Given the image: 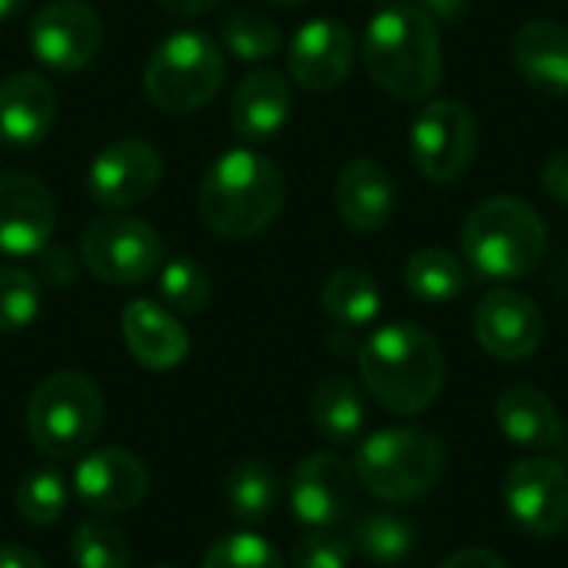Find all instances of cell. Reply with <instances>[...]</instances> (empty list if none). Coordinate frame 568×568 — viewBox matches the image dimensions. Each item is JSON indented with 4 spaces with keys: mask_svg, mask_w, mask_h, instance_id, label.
<instances>
[{
    "mask_svg": "<svg viewBox=\"0 0 568 568\" xmlns=\"http://www.w3.org/2000/svg\"><path fill=\"white\" fill-rule=\"evenodd\" d=\"M363 67L379 90L419 103L433 97L443 77V47L436 20L416 3L379 10L363 33Z\"/></svg>",
    "mask_w": 568,
    "mask_h": 568,
    "instance_id": "1",
    "label": "cell"
},
{
    "mask_svg": "<svg viewBox=\"0 0 568 568\" xmlns=\"http://www.w3.org/2000/svg\"><path fill=\"white\" fill-rule=\"evenodd\" d=\"M286 176L256 150H226L200 183V216L223 240H253L283 213Z\"/></svg>",
    "mask_w": 568,
    "mask_h": 568,
    "instance_id": "2",
    "label": "cell"
},
{
    "mask_svg": "<svg viewBox=\"0 0 568 568\" xmlns=\"http://www.w3.org/2000/svg\"><path fill=\"white\" fill-rule=\"evenodd\" d=\"M359 373L379 406L396 416H416L443 393L446 359L423 326L389 323L359 346Z\"/></svg>",
    "mask_w": 568,
    "mask_h": 568,
    "instance_id": "3",
    "label": "cell"
},
{
    "mask_svg": "<svg viewBox=\"0 0 568 568\" xmlns=\"http://www.w3.org/2000/svg\"><path fill=\"white\" fill-rule=\"evenodd\" d=\"M546 220L519 196H493L463 223L466 260L486 280L529 276L546 256Z\"/></svg>",
    "mask_w": 568,
    "mask_h": 568,
    "instance_id": "4",
    "label": "cell"
},
{
    "mask_svg": "<svg viewBox=\"0 0 568 568\" xmlns=\"http://www.w3.org/2000/svg\"><path fill=\"white\" fill-rule=\"evenodd\" d=\"M446 449L433 429L396 426L373 433L356 449L359 483L386 503H416L443 479Z\"/></svg>",
    "mask_w": 568,
    "mask_h": 568,
    "instance_id": "5",
    "label": "cell"
},
{
    "mask_svg": "<svg viewBox=\"0 0 568 568\" xmlns=\"http://www.w3.org/2000/svg\"><path fill=\"white\" fill-rule=\"evenodd\" d=\"M103 426V396L83 373L47 376L27 403V433L40 456L73 459L93 446Z\"/></svg>",
    "mask_w": 568,
    "mask_h": 568,
    "instance_id": "6",
    "label": "cell"
},
{
    "mask_svg": "<svg viewBox=\"0 0 568 568\" xmlns=\"http://www.w3.org/2000/svg\"><path fill=\"white\" fill-rule=\"evenodd\" d=\"M226 80V60L220 47L196 30L166 37L146 60L143 90L153 106L166 113H186L206 106Z\"/></svg>",
    "mask_w": 568,
    "mask_h": 568,
    "instance_id": "7",
    "label": "cell"
},
{
    "mask_svg": "<svg viewBox=\"0 0 568 568\" xmlns=\"http://www.w3.org/2000/svg\"><path fill=\"white\" fill-rule=\"evenodd\" d=\"M83 266L110 286H136L160 273L166 263L163 236L126 213L97 216L80 236Z\"/></svg>",
    "mask_w": 568,
    "mask_h": 568,
    "instance_id": "8",
    "label": "cell"
},
{
    "mask_svg": "<svg viewBox=\"0 0 568 568\" xmlns=\"http://www.w3.org/2000/svg\"><path fill=\"white\" fill-rule=\"evenodd\" d=\"M476 120L456 100H429L409 126L413 163L433 183L459 180L476 156Z\"/></svg>",
    "mask_w": 568,
    "mask_h": 568,
    "instance_id": "9",
    "label": "cell"
},
{
    "mask_svg": "<svg viewBox=\"0 0 568 568\" xmlns=\"http://www.w3.org/2000/svg\"><path fill=\"white\" fill-rule=\"evenodd\" d=\"M33 57L60 73L93 63L103 47V23L83 0H47L27 27Z\"/></svg>",
    "mask_w": 568,
    "mask_h": 568,
    "instance_id": "10",
    "label": "cell"
},
{
    "mask_svg": "<svg viewBox=\"0 0 568 568\" xmlns=\"http://www.w3.org/2000/svg\"><path fill=\"white\" fill-rule=\"evenodd\" d=\"M506 509L516 526L532 536H559L568 529V469L559 459L532 456L509 469Z\"/></svg>",
    "mask_w": 568,
    "mask_h": 568,
    "instance_id": "11",
    "label": "cell"
},
{
    "mask_svg": "<svg viewBox=\"0 0 568 568\" xmlns=\"http://www.w3.org/2000/svg\"><path fill=\"white\" fill-rule=\"evenodd\" d=\"M160 180H163L160 153L136 136L106 143L87 170L90 196L106 210H126L143 203L160 186Z\"/></svg>",
    "mask_w": 568,
    "mask_h": 568,
    "instance_id": "12",
    "label": "cell"
},
{
    "mask_svg": "<svg viewBox=\"0 0 568 568\" xmlns=\"http://www.w3.org/2000/svg\"><path fill=\"white\" fill-rule=\"evenodd\" d=\"M356 503V469L333 453L306 456L290 483V506L303 526L333 529L349 519Z\"/></svg>",
    "mask_w": 568,
    "mask_h": 568,
    "instance_id": "13",
    "label": "cell"
},
{
    "mask_svg": "<svg viewBox=\"0 0 568 568\" xmlns=\"http://www.w3.org/2000/svg\"><path fill=\"white\" fill-rule=\"evenodd\" d=\"M57 226V200L50 186L30 173L0 176V253H40Z\"/></svg>",
    "mask_w": 568,
    "mask_h": 568,
    "instance_id": "14",
    "label": "cell"
},
{
    "mask_svg": "<svg viewBox=\"0 0 568 568\" xmlns=\"http://www.w3.org/2000/svg\"><path fill=\"white\" fill-rule=\"evenodd\" d=\"M150 489V473L140 456L106 446L80 459L73 469V493L83 506L103 516L130 513L143 503Z\"/></svg>",
    "mask_w": 568,
    "mask_h": 568,
    "instance_id": "15",
    "label": "cell"
},
{
    "mask_svg": "<svg viewBox=\"0 0 568 568\" xmlns=\"http://www.w3.org/2000/svg\"><path fill=\"white\" fill-rule=\"evenodd\" d=\"M353 60H356V40L349 27L333 17H316L303 23L286 53L293 80L313 93L336 90L349 77Z\"/></svg>",
    "mask_w": 568,
    "mask_h": 568,
    "instance_id": "16",
    "label": "cell"
},
{
    "mask_svg": "<svg viewBox=\"0 0 568 568\" xmlns=\"http://www.w3.org/2000/svg\"><path fill=\"white\" fill-rule=\"evenodd\" d=\"M546 336L542 310L516 293V290H493L476 306V339L496 359L516 363L539 349Z\"/></svg>",
    "mask_w": 568,
    "mask_h": 568,
    "instance_id": "17",
    "label": "cell"
},
{
    "mask_svg": "<svg viewBox=\"0 0 568 568\" xmlns=\"http://www.w3.org/2000/svg\"><path fill=\"white\" fill-rule=\"evenodd\" d=\"M123 343L133 359L153 373H166L180 366L190 353V333L176 313L153 300H133L123 310Z\"/></svg>",
    "mask_w": 568,
    "mask_h": 568,
    "instance_id": "18",
    "label": "cell"
},
{
    "mask_svg": "<svg viewBox=\"0 0 568 568\" xmlns=\"http://www.w3.org/2000/svg\"><path fill=\"white\" fill-rule=\"evenodd\" d=\"M57 123V90L43 73L17 70L0 83V140L33 146Z\"/></svg>",
    "mask_w": 568,
    "mask_h": 568,
    "instance_id": "19",
    "label": "cell"
},
{
    "mask_svg": "<svg viewBox=\"0 0 568 568\" xmlns=\"http://www.w3.org/2000/svg\"><path fill=\"white\" fill-rule=\"evenodd\" d=\"M333 200L346 226L356 233H379L389 223L396 203L393 176L379 160L356 156L339 170Z\"/></svg>",
    "mask_w": 568,
    "mask_h": 568,
    "instance_id": "20",
    "label": "cell"
},
{
    "mask_svg": "<svg viewBox=\"0 0 568 568\" xmlns=\"http://www.w3.org/2000/svg\"><path fill=\"white\" fill-rule=\"evenodd\" d=\"M293 113L290 80L276 70H253L240 80L230 103V123L243 140L276 136Z\"/></svg>",
    "mask_w": 568,
    "mask_h": 568,
    "instance_id": "21",
    "label": "cell"
},
{
    "mask_svg": "<svg viewBox=\"0 0 568 568\" xmlns=\"http://www.w3.org/2000/svg\"><path fill=\"white\" fill-rule=\"evenodd\" d=\"M513 63L523 80L542 93H568V27L556 20H532L513 40Z\"/></svg>",
    "mask_w": 568,
    "mask_h": 568,
    "instance_id": "22",
    "label": "cell"
},
{
    "mask_svg": "<svg viewBox=\"0 0 568 568\" xmlns=\"http://www.w3.org/2000/svg\"><path fill=\"white\" fill-rule=\"evenodd\" d=\"M496 419L513 446H523L532 453L556 449L562 439V426H566L556 403L532 386L506 389L496 403Z\"/></svg>",
    "mask_w": 568,
    "mask_h": 568,
    "instance_id": "23",
    "label": "cell"
},
{
    "mask_svg": "<svg viewBox=\"0 0 568 568\" xmlns=\"http://www.w3.org/2000/svg\"><path fill=\"white\" fill-rule=\"evenodd\" d=\"M310 416L329 443H353L366 423V403L359 386L346 376L323 379L310 396Z\"/></svg>",
    "mask_w": 568,
    "mask_h": 568,
    "instance_id": "24",
    "label": "cell"
},
{
    "mask_svg": "<svg viewBox=\"0 0 568 568\" xmlns=\"http://www.w3.org/2000/svg\"><path fill=\"white\" fill-rule=\"evenodd\" d=\"M379 286L359 266H343L323 283V310L343 329H359L379 313Z\"/></svg>",
    "mask_w": 568,
    "mask_h": 568,
    "instance_id": "25",
    "label": "cell"
},
{
    "mask_svg": "<svg viewBox=\"0 0 568 568\" xmlns=\"http://www.w3.org/2000/svg\"><path fill=\"white\" fill-rule=\"evenodd\" d=\"M406 290L423 303H449L466 290V266L443 246H426L406 263Z\"/></svg>",
    "mask_w": 568,
    "mask_h": 568,
    "instance_id": "26",
    "label": "cell"
},
{
    "mask_svg": "<svg viewBox=\"0 0 568 568\" xmlns=\"http://www.w3.org/2000/svg\"><path fill=\"white\" fill-rule=\"evenodd\" d=\"M349 546L376 566H396L413 552L416 526L396 513H369L353 526Z\"/></svg>",
    "mask_w": 568,
    "mask_h": 568,
    "instance_id": "27",
    "label": "cell"
},
{
    "mask_svg": "<svg viewBox=\"0 0 568 568\" xmlns=\"http://www.w3.org/2000/svg\"><path fill=\"white\" fill-rule=\"evenodd\" d=\"M226 506L240 523H263L276 506V476L266 463L246 459L226 473Z\"/></svg>",
    "mask_w": 568,
    "mask_h": 568,
    "instance_id": "28",
    "label": "cell"
},
{
    "mask_svg": "<svg viewBox=\"0 0 568 568\" xmlns=\"http://www.w3.org/2000/svg\"><path fill=\"white\" fill-rule=\"evenodd\" d=\"M220 37H223L226 53L243 63H263L283 43L276 20H270L266 13H256V10H240V13L226 17L220 27Z\"/></svg>",
    "mask_w": 568,
    "mask_h": 568,
    "instance_id": "29",
    "label": "cell"
},
{
    "mask_svg": "<svg viewBox=\"0 0 568 568\" xmlns=\"http://www.w3.org/2000/svg\"><path fill=\"white\" fill-rule=\"evenodd\" d=\"M70 556L77 568H126L130 542L106 519H87L70 536Z\"/></svg>",
    "mask_w": 568,
    "mask_h": 568,
    "instance_id": "30",
    "label": "cell"
},
{
    "mask_svg": "<svg viewBox=\"0 0 568 568\" xmlns=\"http://www.w3.org/2000/svg\"><path fill=\"white\" fill-rule=\"evenodd\" d=\"M160 300L176 316H193L210 303V276L206 270L190 260L176 256L160 266Z\"/></svg>",
    "mask_w": 568,
    "mask_h": 568,
    "instance_id": "31",
    "label": "cell"
},
{
    "mask_svg": "<svg viewBox=\"0 0 568 568\" xmlns=\"http://www.w3.org/2000/svg\"><path fill=\"white\" fill-rule=\"evenodd\" d=\"M67 509V483L57 469L30 473L17 489V513L30 526H53Z\"/></svg>",
    "mask_w": 568,
    "mask_h": 568,
    "instance_id": "32",
    "label": "cell"
},
{
    "mask_svg": "<svg viewBox=\"0 0 568 568\" xmlns=\"http://www.w3.org/2000/svg\"><path fill=\"white\" fill-rule=\"evenodd\" d=\"M40 313V283L23 266H3L0 270V333H20L27 329Z\"/></svg>",
    "mask_w": 568,
    "mask_h": 568,
    "instance_id": "33",
    "label": "cell"
},
{
    "mask_svg": "<svg viewBox=\"0 0 568 568\" xmlns=\"http://www.w3.org/2000/svg\"><path fill=\"white\" fill-rule=\"evenodd\" d=\"M203 568H286L283 556L256 532H233L210 546Z\"/></svg>",
    "mask_w": 568,
    "mask_h": 568,
    "instance_id": "34",
    "label": "cell"
},
{
    "mask_svg": "<svg viewBox=\"0 0 568 568\" xmlns=\"http://www.w3.org/2000/svg\"><path fill=\"white\" fill-rule=\"evenodd\" d=\"M353 559L349 539H343L333 529H313L296 542L293 568H346Z\"/></svg>",
    "mask_w": 568,
    "mask_h": 568,
    "instance_id": "35",
    "label": "cell"
},
{
    "mask_svg": "<svg viewBox=\"0 0 568 568\" xmlns=\"http://www.w3.org/2000/svg\"><path fill=\"white\" fill-rule=\"evenodd\" d=\"M37 276L50 286H70L77 276V256L60 243H47L37 253Z\"/></svg>",
    "mask_w": 568,
    "mask_h": 568,
    "instance_id": "36",
    "label": "cell"
},
{
    "mask_svg": "<svg viewBox=\"0 0 568 568\" xmlns=\"http://www.w3.org/2000/svg\"><path fill=\"white\" fill-rule=\"evenodd\" d=\"M542 190L556 200L568 206V150L556 153L546 166H542Z\"/></svg>",
    "mask_w": 568,
    "mask_h": 568,
    "instance_id": "37",
    "label": "cell"
},
{
    "mask_svg": "<svg viewBox=\"0 0 568 568\" xmlns=\"http://www.w3.org/2000/svg\"><path fill=\"white\" fill-rule=\"evenodd\" d=\"M439 568H509L496 552L489 549H459L453 552Z\"/></svg>",
    "mask_w": 568,
    "mask_h": 568,
    "instance_id": "38",
    "label": "cell"
},
{
    "mask_svg": "<svg viewBox=\"0 0 568 568\" xmlns=\"http://www.w3.org/2000/svg\"><path fill=\"white\" fill-rule=\"evenodd\" d=\"M0 568H47L43 566V559L37 556V552H30V549H23V546H0Z\"/></svg>",
    "mask_w": 568,
    "mask_h": 568,
    "instance_id": "39",
    "label": "cell"
},
{
    "mask_svg": "<svg viewBox=\"0 0 568 568\" xmlns=\"http://www.w3.org/2000/svg\"><path fill=\"white\" fill-rule=\"evenodd\" d=\"M416 7H423L433 20H459L469 10V0H419Z\"/></svg>",
    "mask_w": 568,
    "mask_h": 568,
    "instance_id": "40",
    "label": "cell"
},
{
    "mask_svg": "<svg viewBox=\"0 0 568 568\" xmlns=\"http://www.w3.org/2000/svg\"><path fill=\"white\" fill-rule=\"evenodd\" d=\"M163 10H170V13H180V17H200V13H210V10H216L220 3H226V0H156Z\"/></svg>",
    "mask_w": 568,
    "mask_h": 568,
    "instance_id": "41",
    "label": "cell"
},
{
    "mask_svg": "<svg viewBox=\"0 0 568 568\" xmlns=\"http://www.w3.org/2000/svg\"><path fill=\"white\" fill-rule=\"evenodd\" d=\"M556 290H559V293L568 300V253H566V260L559 263V270H556Z\"/></svg>",
    "mask_w": 568,
    "mask_h": 568,
    "instance_id": "42",
    "label": "cell"
},
{
    "mask_svg": "<svg viewBox=\"0 0 568 568\" xmlns=\"http://www.w3.org/2000/svg\"><path fill=\"white\" fill-rule=\"evenodd\" d=\"M20 7H27V0H0V20L3 17H13Z\"/></svg>",
    "mask_w": 568,
    "mask_h": 568,
    "instance_id": "43",
    "label": "cell"
},
{
    "mask_svg": "<svg viewBox=\"0 0 568 568\" xmlns=\"http://www.w3.org/2000/svg\"><path fill=\"white\" fill-rule=\"evenodd\" d=\"M556 449H559V463L568 466V426H562V439H559V446H556Z\"/></svg>",
    "mask_w": 568,
    "mask_h": 568,
    "instance_id": "44",
    "label": "cell"
},
{
    "mask_svg": "<svg viewBox=\"0 0 568 568\" xmlns=\"http://www.w3.org/2000/svg\"><path fill=\"white\" fill-rule=\"evenodd\" d=\"M273 3H283V7H293V3H306V0H273Z\"/></svg>",
    "mask_w": 568,
    "mask_h": 568,
    "instance_id": "45",
    "label": "cell"
},
{
    "mask_svg": "<svg viewBox=\"0 0 568 568\" xmlns=\"http://www.w3.org/2000/svg\"><path fill=\"white\" fill-rule=\"evenodd\" d=\"M156 568H173V566H156Z\"/></svg>",
    "mask_w": 568,
    "mask_h": 568,
    "instance_id": "46",
    "label": "cell"
}]
</instances>
